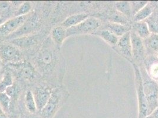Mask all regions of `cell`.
Returning a JSON list of instances; mask_svg holds the SVG:
<instances>
[{
  "label": "cell",
  "instance_id": "obj_21",
  "mask_svg": "<svg viewBox=\"0 0 158 118\" xmlns=\"http://www.w3.org/2000/svg\"><path fill=\"white\" fill-rule=\"evenodd\" d=\"M24 104L27 111L31 115H35L38 112L35 100L31 90H27L24 96Z\"/></svg>",
  "mask_w": 158,
  "mask_h": 118
},
{
  "label": "cell",
  "instance_id": "obj_3",
  "mask_svg": "<svg viewBox=\"0 0 158 118\" xmlns=\"http://www.w3.org/2000/svg\"><path fill=\"white\" fill-rule=\"evenodd\" d=\"M143 79V89L146 99L148 116L158 107V83L148 74L145 67H139Z\"/></svg>",
  "mask_w": 158,
  "mask_h": 118
},
{
  "label": "cell",
  "instance_id": "obj_25",
  "mask_svg": "<svg viewBox=\"0 0 158 118\" xmlns=\"http://www.w3.org/2000/svg\"><path fill=\"white\" fill-rule=\"evenodd\" d=\"M118 11L125 15L127 19L132 17V10L130 2L128 1H119L115 3Z\"/></svg>",
  "mask_w": 158,
  "mask_h": 118
},
{
  "label": "cell",
  "instance_id": "obj_11",
  "mask_svg": "<svg viewBox=\"0 0 158 118\" xmlns=\"http://www.w3.org/2000/svg\"><path fill=\"white\" fill-rule=\"evenodd\" d=\"M113 49L120 56L125 58L130 62L133 63L132 44L131 31L125 33L124 35L119 37L116 46L113 47Z\"/></svg>",
  "mask_w": 158,
  "mask_h": 118
},
{
  "label": "cell",
  "instance_id": "obj_28",
  "mask_svg": "<svg viewBox=\"0 0 158 118\" xmlns=\"http://www.w3.org/2000/svg\"><path fill=\"white\" fill-rule=\"evenodd\" d=\"M146 118H158V107Z\"/></svg>",
  "mask_w": 158,
  "mask_h": 118
},
{
  "label": "cell",
  "instance_id": "obj_13",
  "mask_svg": "<svg viewBox=\"0 0 158 118\" xmlns=\"http://www.w3.org/2000/svg\"><path fill=\"white\" fill-rule=\"evenodd\" d=\"M131 36L133 62L135 61L136 63H134L136 65H138V63L142 64L145 60L146 54L143 40L132 30H131Z\"/></svg>",
  "mask_w": 158,
  "mask_h": 118
},
{
  "label": "cell",
  "instance_id": "obj_33",
  "mask_svg": "<svg viewBox=\"0 0 158 118\" xmlns=\"http://www.w3.org/2000/svg\"><path fill=\"white\" fill-rule=\"evenodd\" d=\"M4 21H5L4 19H3L2 18H1V17H0V25H1V24H2L4 22Z\"/></svg>",
  "mask_w": 158,
  "mask_h": 118
},
{
  "label": "cell",
  "instance_id": "obj_22",
  "mask_svg": "<svg viewBox=\"0 0 158 118\" xmlns=\"http://www.w3.org/2000/svg\"><path fill=\"white\" fill-rule=\"evenodd\" d=\"M153 7L149 2H148L145 7L142 8L133 17V19L134 22H139L145 21L148 19L153 13Z\"/></svg>",
  "mask_w": 158,
  "mask_h": 118
},
{
  "label": "cell",
  "instance_id": "obj_17",
  "mask_svg": "<svg viewBox=\"0 0 158 118\" xmlns=\"http://www.w3.org/2000/svg\"><path fill=\"white\" fill-rule=\"evenodd\" d=\"M145 68L148 74L155 80L158 78V59L153 56H148L145 59Z\"/></svg>",
  "mask_w": 158,
  "mask_h": 118
},
{
  "label": "cell",
  "instance_id": "obj_16",
  "mask_svg": "<svg viewBox=\"0 0 158 118\" xmlns=\"http://www.w3.org/2000/svg\"><path fill=\"white\" fill-rule=\"evenodd\" d=\"M131 30L133 31L142 40L146 39L151 34L149 26L145 21L134 22L132 24Z\"/></svg>",
  "mask_w": 158,
  "mask_h": 118
},
{
  "label": "cell",
  "instance_id": "obj_27",
  "mask_svg": "<svg viewBox=\"0 0 158 118\" xmlns=\"http://www.w3.org/2000/svg\"><path fill=\"white\" fill-rule=\"evenodd\" d=\"M129 2L133 17L148 3V1H131Z\"/></svg>",
  "mask_w": 158,
  "mask_h": 118
},
{
  "label": "cell",
  "instance_id": "obj_2",
  "mask_svg": "<svg viewBox=\"0 0 158 118\" xmlns=\"http://www.w3.org/2000/svg\"><path fill=\"white\" fill-rule=\"evenodd\" d=\"M69 96L66 87L59 86L54 87L45 106L38 112L40 118H54Z\"/></svg>",
  "mask_w": 158,
  "mask_h": 118
},
{
  "label": "cell",
  "instance_id": "obj_24",
  "mask_svg": "<svg viewBox=\"0 0 158 118\" xmlns=\"http://www.w3.org/2000/svg\"><path fill=\"white\" fill-rule=\"evenodd\" d=\"M14 85V76L11 71L7 68L4 77L0 82V93L6 92L8 87Z\"/></svg>",
  "mask_w": 158,
  "mask_h": 118
},
{
  "label": "cell",
  "instance_id": "obj_9",
  "mask_svg": "<svg viewBox=\"0 0 158 118\" xmlns=\"http://www.w3.org/2000/svg\"><path fill=\"white\" fill-rule=\"evenodd\" d=\"M28 14L24 16L14 17L0 25V40L6 39L17 31L27 20Z\"/></svg>",
  "mask_w": 158,
  "mask_h": 118
},
{
  "label": "cell",
  "instance_id": "obj_4",
  "mask_svg": "<svg viewBox=\"0 0 158 118\" xmlns=\"http://www.w3.org/2000/svg\"><path fill=\"white\" fill-rule=\"evenodd\" d=\"M31 13L28 14L27 20L20 27V28L13 34L8 36L6 40H9L10 41L22 36L34 34L39 31L42 25L43 17H41V14H40L39 13L35 11L33 12L31 14Z\"/></svg>",
  "mask_w": 158,
  "mask_h": 118
},
{
  "label": "cell",
  "instance_id": "obj_35",
  "mask_svg": "<svg viewBox=\"0 0 158 118\" xmlns=\"http://www.w3.org/2000/svg\"><path fill=\"white\" fill-rule=\"evenodd\" d=\"M156 80V82H158V78H157V79H156V80Z\"/></svg>",
  "mask_w": 158,
  "mask_h": 118
},
{
  "label": "cell",
  "instance_id": "obj_30",
  "mask_svg": "<svg viewBox=\"0 0 158 118\" xmlns=\"http://www.w3.org/2000/svg\"><path fill=\"white\" fill-rule=\"evenodd\" d=\"M5 71H6V69H2L1 68H0V82L2 80V79L4 77Z\"/></svg>",
  "mask_w": 158,
  "mask_h": 118
},
{
  "label": "cell",
  "instance_id": "obj_14",
  "mask_svg": "<svg viewBox=\"0 0 158 118\" xmlns=\"http://www.w3.org/2000/svg\"><path fill=\"white\" fill-rule=\"evenodd\" d=\"M89 17V15L86 13L74 14L67 17L60 25L67 30L73 27L77 26Z\"/></svg>",
  "mask_w": 158,
  "mask_h": 118
},
{
  "label": "cell",
  "instance_id": "obj_18",
  "mask_svg": "<svg viewBox=\"0 0 158 118\" xmlns=\"http://www.w3.org/2000/svg\"><path fill=\"white\" fill-rule=\"evenodd\" d=\"M143 44L145 46L146 52L149 53V55H152L158 52V34L152 33L150 36L144 39Z\"/></svg>",
  "mask_w": 158,
  "mask_h": 118
},
{
  "label": "cell",
  "instance_id": "obj_29",
  "mask_svg": "<svg viewBox=\"0 0 158 118\" xmlns=\"http://www.w3.org/2000/svg\"><path fill=\"white\" fill-rule=\"evenodd\" d=\"M0 118H8L6 113L3 111V109L1 106H0Z\"/></svg>",
  "mask_w": 158,
  "mask_h": 118
},
{
  "label": "cell",
  "instance_id": "obj_23",
  "mask_svg": "<svg viewBox=\"0 0 158 118\" xmlns=\"http://www.w3.org/2000/svg\"><path fill=\"white\" fill-rule=\"evenodd\" d=\"M15 8L11 3L8 2H0V17L6 20V19H10L14 17Z\"/></svg>",
  "mask_w": 158,
  "mask_h": 118
},
{
  "label": "cell",
  "instance_id": "obj_12",
  "mask_svg": "<svg viewBox=\"0 0 158 118\" xmlns=\"http://www.w3.org/2000/svg\"><path fill=\"white\" fill-rule=\"evenodd\" d=\"M53 88L46 84H39L34 87L33 93L35 100L38 112L46 105L51 96Z\"/></svg>",
  "mask_w": 158,
  "mask_h": 118
},
{
  "label": "cell",
  "instance_id": "obj_8",
  "mask_svg": "<svg viewBox=\"0 0 158 118\" xmlns=\"http://www.w3.org/2000/svg\"><path fill=\"white\" fill-rule=\"evenodd\" d=\"M23 54L17 47L10 43L0 44V59L4 65L17 63L23 61Z\"/></svg>",
  "mask_w": 158,
  "mask_h": 118
},
{
  "label": "cell",
  "instance_id": "obj_19",
  "mask_svg": "<svg viewBox=\"0 0 158 118\" xmlns=\"http://www.w3.org/2000/svg\"><path fill=\"white\" fill-rule=\"evenodd\" d=\"M132 27L126 26L116 23H109L106 24L105 29L110 31L112 33L116 35L117 37H120L125 33H127L131 30Z\"/></svg>",
  "mask_w": 158,
  "mask_h": 118
},
{
  "label": "cell",
  "instance_id": "obj_15",
  "mask_svg": "<svg viewBox=\"0 0 158 118\" xmlns=\"http://www.w3.org/2000/svg\"><path fill=\"white\" fill-rule=\"evenodd\" d=\"M51 39L54 44L60 48L67 38V30L60 25L53 27L50 33Z\"/></svg>",
  "mask_w": 158,
  "mask_h": 118
},
{
  "label": "cell",
  "instance_id": "obj_6",
  "mask_svg": "<svg viewBox=\"0 0 158 118\" xmlns=\"http://www.w3.org/2000/svg\"><path fill=\"white\" fill-rule=\"evenodd\" d=\"M132 64L135 71V86L138 101V118H146L148 116V108L143 89V79L140 71L139 67L134 63H133Z\"/></svg>",
  "mask_w": 158,
  "mask_h": 118
},
{
  "label": "cell",
  "instance_id": "obj_36",
  "mask_svg": "<svg viewBox=\"0 0 158 118\" xmlns=\"http://www.w3.org/2000/svg\"><path fill=\"white\" fill-rule=\"evenodd\" d=\"M157 57H158V52L157 53Z\"/></svg>",
  "mask_w": 158,
  "mask_h": 118
},
{
  "label": "cell",
  "instance_id": "obj_26",
  "mask_svg": "<svg viewBox=\"0 0 158 118\" xmlns=\"http://www.w3.org/2000/svg\"><path fill=\"white\" fill-rule=\"evenodd\" d=\"M33 5L30 2H24L18 7L14 13V17L24 16L30 13L32 11Z\"/></svg>",
  "mask_w": 158,
  "mask_h": 118
},
{
  "label": "cell",
  "instance_id": "obj_20",
  "mask_svg": "<svg viewBox=\"0 0 158 118\" xmlns=\"http://www.w3.org/2000/svg\"><path fill=\"white\" fill-rule=\"evenodd\" d=\"M93 34L98 36L100 37H101L102 39L106 41L107 43H108L110 46L114 47L116 46L118 41L119 37H117L116 35H114L113 33H112L110 31L103 29L101 30H98Z\"/></svg>",
  "mask_w": 158,
  "mask_h": 118
},
{
  "label": "cell",
  "instance_id": "obj_1",
  "mask_svg": "<svg viewBox=\"0 0 158 118\" xmlns=\"http://www.w3.org/2000/svg\"><path fill=\"white\" fill-rule=\"evenodd\" d=\"M51 38L44 40L35 57V69L37 68L41 74L48 78L56 71L60 61V54Z\"/></svg>",
  "mask_w": 158,
  "mask_h": 118
},
{
  "label": "cell",
  "instance_id": "obj_10",
  "mask_svg": "<svg viewBox=\"0 0 158 118\" xmlns=\"http://www.w3.org/2000/svg\"><path fill=\"white\" fill-rule=\"evenodd\" d=\"M44 35V33H34L11 40L9 43L17 47L21 50H27L37 46L43 39Z\"/></svg>",
  "mask_w": 158,
  "mask_h": 118
},
{
  "label": "cell",
  "instance_id": "obj_32",
  "mask_svg": "<svg viewBox=\"0 0 158 118\" xmlns=\"http://www.w3.org/2000/svg\"><path fill=\"white\" fill-rule=\"evenodd\" d=\"M30 118H40V117L39 116V115H36V114H35V115H33V116H31Z\"/></svg>",
  "mask_w": 158,
  "mask_h": 118
},
{
  "label": "cell",
  "instance_id": "obj_7",
  "mask_svg": "<svg viewBox=\"0 0 158 118\" xmlns=\"http://www.w3.org/2000/svg\"><path fill=\"white\" fill-rule=\"evenodd\" d=\"M101 27V21L97 18L89 17L76 26L67 29V37L87 34H93Z\"/></svg>",
  "mask_w": 158,
  "mask_h": 118
},
{
  "label": "cell",
  "instance_id": "obj_34",
  "mask_svg": "<svg viewBox=\"0 0 158 118\" xmlns=\"http://www.w3.org/2000/svg\"><path fill=\"white\" fill-rule=\"evenodd\" d=\"M2 61H1V59H0V68L1 67V65H2Z\"/></svg>",
  "mask_w": 158,
  "mask_h": 118
},
{
  "label": "cell",
  "instance_id": "obj_5",
  "mask_svg": "<svg viewBox=\"0 0 158 118\" xmlns=\"http://www.w3.org/2000/svg\"><path fill=\"white\" fill-rule=\"evenodd\" d=\"M7 67L13 76L24 81L32 82L37 76L35 67L28 61H22L17 63L8 65Z\"/></svg>",
  "mask_w": 158,
  "mask_h": 118
},
{
  "label": "cell",
  "instance_id": "obj_31",
  "mask_svg": "<svg viewBox=\"0 0 158 118\" xmlns=\"http://www.w3.org/2000/svg\"><path fill=\"white\" fill-rule=\"evenodd\" d=\"M19 118H30V117L28 116H27L26 115H25V114H24V113H21V114L20 115Z\"/></svg>",
  "mask_w": 158,
  "mask_h": 118
}]
</instances>
